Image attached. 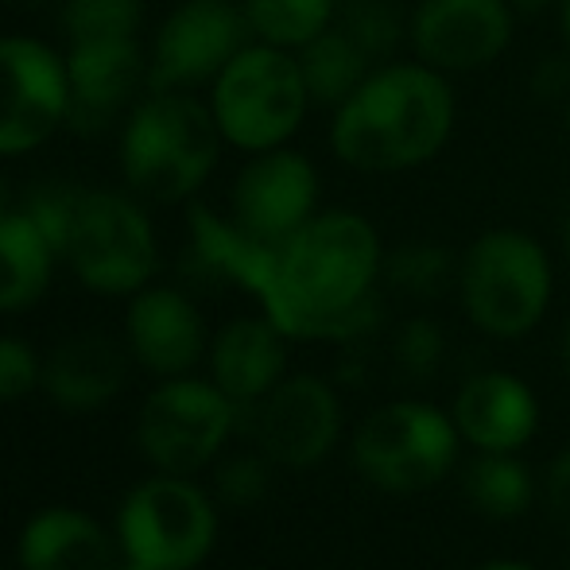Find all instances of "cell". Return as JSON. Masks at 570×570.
Returning <instances> with one entry per match:
<instances>
[{
	"label": "cell",
	"mask_w": 570,
	"mask_h": 570,
	"mask_svg": "<svg viewBox=\"0 0 570 570\" xmlns=\"http://www.w3.org/2000/svg\"><path fill=\"white\" fill-rule=\"evenodd\" d=\"M117 535L132 563L148 570H195L218 543V512L195 481L183 473H159L125 497Z\"/></svg>",
	"instance_id": "cell-7"
},
{
	"label": "cell",
	"mask_w": 570,
	"mask_h": 570,
	"mask_svg": "<svg viewBox=\"0 0 570 570\" xmlns=\"http://www.w3.org/2000/svg\"><path fill=\"white\" fill-rule=\"evenodd\" d=\"M563 361H567V373H570V323H567V334H563Z\"/></svg>",
	"instance_id": "cell-39"
},
{
	"label": "cell",
	"mask_w": 570,
	"mask_h": 570,
	"mask_svg": "<svg viewBox=\"0 0 570 570\" xmlns=\"http://www.w3.org/2000/svg\"><path fill=\"white\" fill-rule=\"evenodd\" d=\"M462 497L485 520H520L535 501V478L517 454L478 451L462 465Z\"/></svg>",
	"instance_id": "cell-23"
},
{
	"label": "cell",
	"mask_w": 570,
	"mask_h": 570,
	"mask_svg": "<svg viewBox=\"0 0 570 570\" xmlns=\"http://www.w3.org/2000/svg\"><path fill=\"white\" fill-rule=\"evenodd\" d=\"M248 36L253 28L245 20V8L233 0H187L167 16L151 47V94L214 82L233 62V55L248 47Z\"/></svg>",
	"instance_id": "cell-10"
},
{
	"label": "cell",
	"mask_w": 570,
	"mask_h": 570,
	"mask_svg": "<svg viewBox=\"0 0 570 570\" xmlns=\"http://www.w3.org/2000/svg\"><path fill=\"white\" fill-rule=\"evenodd\" d=\"M381 272L384 248L373 222L326 210L279 245L261 307L292 342H353L381 323Z\"/></svg>",
	"instance_id": "cell-1"
},
{
	"label": "cell",
	"mask_w": 570,
	"mask_h": 570,
	"mask_svg": "<svg viewBox=\"0 0 570 570\" xmlns=\"http://www.w3.org/2000/svg\"><path fill=\"white\" fill-rule=\"evenodd\" d=\"M473 570H535V567L517 563V559H489V563H481V567H473Z\"/></svg>",
	"instance_id": "cell-36"
},
{
	"label": "cell",
	"mask_w": 570,
	"mask_h": 570,
	"mask_svg": "<svg viewBox=\"0 0 570 570\" xmlns=\"http://www.w3.org/2000/svg\"><path fill=\"white\" fill-rule=\"evenodd\" d=\"M287 342L279 326L264 318H237L210 345V376L222 392L240 407L253 412L279 381L287 368Z\"/></svg>",
	"instance_id": "cell-18"
},
{
	"label": "cell",
	"mask_w": 570,
	"mask_h": 570,
	"mask_svg": "<svg viewBox=\"0 0 570 570\" xmlns=\"http://www.w3.org/2000/svg\"><path fill=\"white\" fill-rule=\"evenodd\" d=\"M311 106L299 59L287 47L248 43L233 55V62L214 78L210 114L233 148L272 151L292 140Z\"/></svg>",
	"instance_id": "cell-6"
},
{
	"label": "cell",
	"mask_w": 570,
	"mask_h": 570,
	"mask_svg": "<svg viewBox=\"0 0 570 570\" xmlns=\"http://www.w3.org/2000/svg\"><path fill=\"white\" fill-rule=\"evenodd\" d=\"M128 345L144 368L159 376H183L203 361V315L175 287H144L128 307Z\"/></svg>",
	"instance_id": "cell-17"
},
{
	"label": "cell",
	"mask_w": 570,
	"mask_h": 570,
	"mask_svg": "<svg viewBox=\"0 0 570 570\" xmlns=\"http://www.w3.org/2000/svg\"><path fill=\"white\" fill-rule=\"evenodd\" d=\"M272 489V462L264 454H233L214 473V493L233 509L264 501Z\"/></svg>",
	"instance_id": "cell-31"
},
{
	"label": "cell",
	"mask_w": 570,
	"mask_h": 570,
	"mask_svg": "<svg viewBox=\"0 0 570 570\" xmlns=\"http://www.w3.org/2000/svg\"><path fill=\"white\" fill-rule=\"evenodd\" d=\"M563 36H567V51H570V0H563Z\"/></svg>",
	"instance_id": "cell-37"
},
{
	"label": "cell",
	"mask_w": 570,
	"mask_h": 570,
	"mask_svg": "<svg viewBox=\"0 0 570 570\" xmlns=\"http://www.w3.org/2000/svg\"><path fill=\"white\" fill-rule=\"evenodd\" d=\"M512 16L509 0H420L407 39L431 70L470 75L509 51Z\"/></svg>",
	"instance_id": "cell-13"
},
{
	"label": "cell",
	"mask_w": 570,
	"mask_h": 570,
	"mask_svg": "<svg viewBox=\"0 0 570 570\" xmlns=\"http://www.w3.org/2000/svg\"><path fill=\"white\" fill-rule=\"evenodd\" d=\"M82 187L75 183H39V187L28 190L23 198V214L31 218V226L47 237V245L55 248L59 256H67V240H70V229H75V218H78V206H82Z\"/></svg>",
	"instance_id": "cell-29"
},
{
	"label": "cell",
	"mask_w": 570,
	"mask_h": 570,
	"mask_svg": "<svg viewBox=\"0 0 570 570\" xmlns=\"http://www.w3.org/2000/svg\"><path fill=\"white\" fill-rule=\"evenodd\" d=\"M222 128L206 106L179 90L151 94L120 136V164L132 190L151 203H183L218 164Z\"/></svg>",
	"instance_id": "cell-4"
},
{
	"label": "cell",
	"mask_w": 570,
	"mask_h": 570,
	"mask_svg": "<svg viewBox=\"0 0 570 570\" xmlns=\"http://www.w3.org/2000/svg\"><path fill=\"white\" fill-rule=\"evenodd\" d=\"M540 98H567L570 94V59H548L532 78Z\"/></svg>",
	"instance_id": "cell-34"
},
{
	"label": "cell",
	"mask_w": 570,
	"mask_h": 570,
	"mask_svg": "<svg viewBox=\"0 0 570 570\" xmlns=\"http://www.w3.org/2000/svg\"><path fill=\"white\" fill-rule=\"evenodd\" d=\"M240 8L261 43L299 51L318 31L331 28L338 0H240Z\"/></svg>",
	"instance_id": "cell-25"
},
{
	"label": "cell",
	"mask_w": 570,
	"mask_h": 570,
	"mask_svg": "<svg viewBox=\"0 0 570 570\" xmlns=\"http://www.w3.org/2000/svg\"><path fill=\"white\" fill-rule=\"evenodd\" d=\"M8 214H12V210H8V203H4V195H0V222H4V218H8Z\"/></svg>",
	"instance_id": "cell-41"
},
{
	"label": "cell",
	"mask_w": 570,
	"mask_h": 570,
	"mask_svg": "<svg viewBox=\"0 0 570 570\" xmlns=\"http://www.w3.org/2000/svg\"><path fill=\"white\" fill-rule=\"evenodd\" d=\"M567 570H570V563H567Z\"/></svg>",
	"instance_id": "cell-44"
},
{
	"label": "cell",
	"mask_w": 570,
	"mask_h": 570,
	"mask_svg": "<svg viewBox=\"0 0 570 570\" xmlns=\"http://www.w3.org/2000/svg\"><path fill=\"white\" fill-rule=\"evenodd\" d=\"M384 279L392 292L407 299H435L446 287L458 284V261L451 248L431 245V240H412L384 256Z\"/></svg>",
	"instance_id": "cell-27"
},
{
	"label": "cell",
	"mask_w": 570,
	"mask_h": 570,
	"mask_svg": "<svg viewBox=\"0 0 570 570\" xmlns=\"http://www.w3.org/2000/svg\"><path fill=\"white\" fill-rule=\"evenodd\" d=\"M55 248L47 237L31 226L23 210L8 214L0 222V311H28L43 299L47 284H51L55 268Z\"/></svg>",
	"instance_id": "cell-22"
},
{
	"label": "cell",
	"mask_w": 570,
	"mask_h": 570,
	"mask_svg": "<svg viewBox=\"0 0 570 570\" xmlns=\"http://www.w3.org/2000/svg\"><path fill=\"white\" fill-rule=\"evenodd\" d=\"M567 148H570V106H567Z\"/></svg>",
	"instance_id": "cell-42"
},
{
	"label": "cell",
	"mask_w": 570,
	"mask_h": 570,
	"mask_svg": "<svg viewBox=\"0 0 570 570\" xmlns=\"http://www.w3.org/2000/svg\"><path fill=\"white\" fill-rule=\"evenodd\" d=\"M454 428L473 451L520 454L540 431V400L532 384L504 368L473 373L454 396Z\"/></svg>",
	"instance_id": "cell-15"
},
{
	"label": "cell",
	"mask_w": 570,
	"mask_h": 570,
	"mask_svg": "<svg viewBox=\"0 0 570 570\" xmlns=\"http://www.w3.org/2000/svg\"><path fill=\"white\" fill-rule=\"evenodd\" d=\"M299 70H303V82H307L311 101L326 109H338L376 67L338 23H331L311 43L299 47Z\"/></svg>",
	"instance_id": "cell-24"
},
{
	"label": "cell",
	"mask_w": 570,
	"mask_h": 570,
	"mask_svg": "<svg viewBox=\"0 0 570 570\" xmlns=\"http://www.w3.org/2000/svg\"><path fill=\"white\" fill-rule=\"evenodd\" d=\"M240 407L214 381L167 376L140 407L136 446L159 473H195L229 443Z\"/></svg>",
	"instance_id": "cell-8"
},
{
	"label": "cell",
	"mask_w": 570,
	"mask_h": 570,
	"mask_svg": "<svg viewBox=\"0 0 570 570\" xmlns=\"http://www.w3.org/2000/svg\"><path fill=\"white\" fill-rule=\"evenodd\" d=\"M28 4H47V0H28Z\"/></svg>",
	"instance_id": "cell-43"
},
{
	"label": "cell",
	"mask_w": 570,
	"mask_h": 570,
	"mask_svg": "<svg viewBox=\"0 0 570 570\" xmlns=\"http://www.w3.org/2000/svg\"><path fill=\"white\" fill-rule=\"evenodd\" d=\"M144 4L140 0H67L62 28L70 47L78 43H114V39H136Z\"/></svg>",
	"instance_id": "cell-28"
},
{
	"label": "cell",
	"mask_w": 570,
	"mask_h": 570,
	"mask_svg": "<svg viewBox=\"0 0 570 570\" xmlns=\"http://www.w3.org/2000/svg\"><path fill=\"white\" fill-rule=\"evenodd\" d=\"M190 245H195V261L203 264L210 276L245 287L256 299L268 295L272 276H276L279 245L256 240L253 233H245L233 218L229 222L218 218V214H210L206 206L190 210Z\"/></svg>",
	"instance_id": "cell-21"
},
{
	"label": "cell",
	"mask_w": 570,
	"mask_h": 570,
	"mask_svg": "<svg viewBox=\"0 0 570 570\" xmlns=\"http://www.w3.org/2000/svg\"><path fill=\"white\" fill-rule=\"evenodd\" d=\"M458 299L481 334L497 342L528 338L543 323L556 292L548 248L520 229H489L458 261Z\"/></svg>",
	"instance_id": "cell-3"
},
{
	"label": "cell",
	"mask_w": 570,
	"mask_h": 570,
	"mask_svg": "<svg viewBox=\"0 0 570 570\" xmlns=\"http://www.w3.org/2000/svg\"><path fill=\"white\" fill-rule=\"evenodd\" d=\"M334 23L373 59V67L389 62L412 31V16L404 12V0H338Z\"/></svg>",
	"instance_id": "cell-26"
},
{
	"label": "cell",
	"mask_w": 570,
	"mask_h": 570,
	"mask_svg": "<svg viewBox=\"0 0 570 570\" xmlns=\"http://www.w3.org/2000/svg\"><path fill=\"white\" fill-rule=\"evenodd\" d=\"M67 261L90 292L136 295L156 272V233L132 198L86 190L67 240Z\"/></svg>",
	"instance_id": "cell-9"
},
{
	"label": "cell",
	"mask_w": 570,
	"mask_h": 570,
	"mask_svg": "<svg viewBox=\"0 0 570 570\" xmlns=\"http://www.w3.org/2000/svg\"><path fill=\"white\" fill-rule=\"evenodd\" d=\"M563 248H567V261H570V210H567V218H563Z\"/></svg>",
	"instance_id": "cell-38"
},
{
	"label": "cell",
	"mask_w": 570,
	"mask_h": 570,
	"mask_svg": "<svg viewBox=\"0 0 570 570\" xmlns=\"http://www.w3.org/2000/svg\"><path fill=\"white\" fill-rule=\"evenodd\" d=\"M23 570H114V543L94 517L67 504L43 509L20 532Z\"/></svg>",
	"instance_id": "cell-20"
},
{
	"label": "cell",
	"mask_w": 570,
	"mask_h": 570,
	"mask_svg": "<svg viewBox=\"0 0 570 570\" xmlns=\"http://www.w3.org/2000/svg\"><path fill=\"white\" fill-rule=\"evenodd\" d=\"M454 132V90L428 62H384L334 109L331 148L353 171L423 167Z\"/></svg>",
	"instance_id": "cell-2"
},
{
	"label": "cell",
	"mask_w": 570,
	"mask_h": 570,
	"mask_svg": "<svg viewBox=\"0 0 570 570\" xmlns=\"http://www.w3.org/2000/svg\"><path fill=\"white\" fill-rule=\"evenodd\" d=\"M509 4H512V12H520V16H535L548 4H556V0H509Z\"/></svg>",
	"instance_id": "cell-35"
},
{
	"label": "cell",
	"mask_w": 570,
	"mask_h": 570,
	"mask_svg": "<svg viewBox=\"0 0 570 570\" xmlns=\"http://www.w3.org/2000/svg\"><path fill=\"white\" fill-rule=\"evenodd\" d=\"M114 570H148V567H140V563H132V559H125V563L114 567Z\"/></svg>",
	"instance_id": "cell-40"
},
{
	"label": "cell",
	"mask_w": 570,
	"mask_h": 570,
	"mask_svg": "<svg viewBox=\"0 0 570 570\" xmlns=\"http://www.w3.org/2000/svg\"><path fill=\"white\" fill-rule=\"evenodd\" d=\"M443 350H446V338L439 331V323L431 318H407L404 326L396 331V368L407 376V381H431L443 361Z\"/></svg>",
	"instance_id": "cell-30"
},
{
	"label": "cell",
	"mask_w": 570,
	"mask_h": 570,
	"mask_svg": "<svg viewBox=\"0 0 570 570\" xmlns=\"http://www.w3.org/2000/svg\"><path fill=\"white\" fill-rule=\"evenodd\" d=\"M43 384V361L20 338H0V404L31 396Z\"/></svg>",
	"instance_id": "cell-32"
},
{
	"label": "cell",
	"mask_w": 570,
	"mask_h": 570,
	"mask_svg": "<svg viewBox=\"0 0 570 570\" xmlns=\"http://www.w3.org/2000/svg\"><path fill=\"white\" fill-rule=\"evenodd\" d=\"M67 78V125L82 136H94L114 125L120 109L140 90V82H148V70H144V55L136 39H114V43L70 47Z\"/></svg>",
	"instance_id": "cell-16"
},
{
	"label": "cell",
	"mask_w": 570,
	"mask_h": 570,
	"mask_svg": "<svg viewBox=\"0 0 570 570\" xmlns=\"http://www.w3.org/2000/svg\"><path fill=\"white\" fill-rule=\"evenodd\" d=\"M318 206V171L307 156L287 148L256 151L233 183V222L256 240L284 245Z\"/></svg>",
	"instance_id": "cell-14"
},
{
	"label": "cell",
	"mask_w": 570,
	"mask_h": 570,
	"mask_svg": "<svg viewBox=\"0 0 570 570\" xmlns=\"http://www.w3.org/2000/svg\"><path fill=\"white\" fill-rule=\"evenodd\" d=\"M67 62L39 39H0V156L36 151L67 120Z\"/></svg>",
	"instance_id": "cell-11"
},
{
	"label": "cell",
	"mask_w": 570,
	"mask_h": 570,
	"mask_svg": "<svg viewBox=\"0 0 570 570\" xmlns=\"http://www.w3.org/2000/svg\"><path fill=\"white\" fill-rule=\"evenodd\" d=\"M125 384V353L106 334H75L43 357V384L51 404L67 412H98Z\"/></svg>",
	"instance_id": "cell-19"
},
{
	"label": "cell",
	"mask_w": 570,
	"mask_h": 570,
	"mask_svg": "<svg viewBox=\"0 0 570 570\" xmlns=\"http://www.w3.org/2000/svg\"><path fill=\"white\" fill-rule=\"evenodd\" d=\"M543 509H548L551 524L570 535V446L551 458L548 473H543Z\"/></svg>",
	"instance_id": "cell-33"
},
{
	"label": "cell",
	"mask_w": 570,
	"mask_h": 570,
	"mask_svg": "<svg viewBox=\"0 0 570 570\" xmlns=\"http://www.w3.org/2000/svg\"><path fill=\"white\" fill-rule=\"evenodd\" d=\"M462 446L451 412L428 400H392L357 423L350 454L373 489L415 497L451 478Z\"/></svg>",
	"instance_id": "cell-5"
},
{
	"label": "cell",
	"mask_w": 570,
	"mask_h": 570,
	"mask_svg": "<svg viewBox=\"0 0 570 570\" xmlns=\"http://www.w3.org/2000/svg\"><path fill=\"white\" fill-rule=\"evenodd\" d=\"M253 435L261 454L284 470L326 462L342 439V400L323 376H284L253 407Z\"/></svg>",
	"instance_id": "cell-12"
}]
</instances>
